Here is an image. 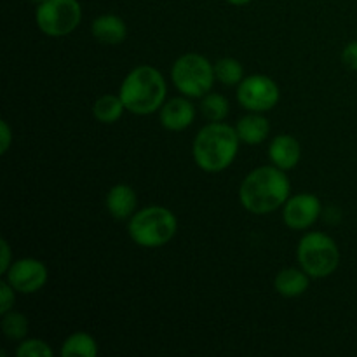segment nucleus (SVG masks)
Instances as JSON below:
<instances>
[{
    "label": "nucleus",
    "instance_id": "nucleus-1",
    "mask_svg": "<svg viewBox=\"0 0 357 357\" xmlns=\"http://www.w3.org/2000/svg\"><path fill=\"white\" fill-rule=\"evenodd\" d=\"M291 183L278 166H261L244 178L239 190L241 204L253 215H267L286 204Z\"/></svg>",
    "mask_w": 357,
    "mask_h": 357
},
{
    "label": "nucleus",
    "instance_id": "nucleus-2",
    "mask_svg": "<svg viewBox=\"0 0 357 357\" xmlns=\"http://www.w3.org/2000/svg\"><path fill=\"white\" fill-rule=\"evenodd\" d=\"M239 136L236 128L225 122H209L194 139V160L206 173L227 169L239 152Z\"/></svg>",
    "mask_w": 357,
    "mask_h": 357
},
{
    "label": "nucleus",
    "instance_id": "nucleus-3",
    "mask_svg": "<svg viewBox=\"0 0 357 357\" xmlns=\"http://www.w3.org/2000/svg\"><path fill=\"white\" fill-rule=\"evenodd\" d=\"M119 96L128 112L135 115H150L166 103V80L153 66H136L122 80Z\"/></svg>",
    "mask_w": 357,
    "mask_h": 357
},
{
    "label": "nucleus",
    "instance_id": "nucleus-4",
    "mask_svg": "<svg viewBox=\"0 0 357 357\" xmlns=\"http://www.w3.org/2000/svg\"><path fill=\"white\" fill-rule=\"evenodd\" d=\"M129 236L142 248H160L169 243L178 230V220L162 206H146L129 218Z\"/></svg>",
    "mask_w": 357,
    "mask_h": 357
},
{
    "label": "nucleus",
    "instance_id": "nucleus-5",
    "mask_svg": "<svg viewBox=\"0 0 357 357\" xmlns=\"http://www.w3.org/2000/svg\"><path fill=\"white\" fill-rule=\"evenodd\" d=\"M300 267L312 279H323L333 274L340 264L337 243L323 232H309L298 244Z\"/></svg>",
    "mask_w": 357,
    "mask_h": 357
},
{
    "label": "nucleus",
    "instance_id": "nucleus-6",
    "mask_svg": "<svg viewBox=\"0 0 357 357\" xmlns=\"http://www.w3.org/2000/svg\"><path fill=\"white\" fill-rule=\"evenodd\" d=\"M171 79L176 89L187 98H202L215 84V65L204 56L188 52L178 58L171 68Z\"/></svg>",
    "mask_w": 357,
    "mask_h": 357
},
{
    "label": "nucleus",
    "instance_id": "nucleus-7",
    "mask_svg": "<svg viewBox=\"0 0 357 357\" xmlns=\"http://www.w3.org/2000/svg\"><path fill=\"white\" fill-rule=\"evenodd\" d=\"M82 20L79 0H45L38 3L35 21L47 37H65L72 33Z\"/></svg>",
    "mask_w": 357,
    "mask_h": 357
},
{
    "label": "nucleus",
    "instance_id": "nucleus-8",
    "mask_svg": "<svg viewBox=\"0 0 357 357\" xmlns=\"http://www.w3.org/2000/svg\"><path fill=\"white\" fill-rule=\"evenodd\" d=\"M279 86L267 75L244 77L237 87V100L241 107L250 112H268L279 103Z\"/></svg>",
    "mask_w": 357,
    "mask_h": 357
},
{
    "label": "nucleus",
    "instance_id": "nucleus-9",
    "mask_svg": "<svg viewBox=\"0 0 357 357\" xmlns=\"http://www.w3.org/2000/svg\"><path fill=\"white\" fill-rule=\"evenodd\" d=\"M6 281L23 295L40 291L47 282V268L42 261L35 258H21L13 261L9 271L6 272Z\"/></svg>",
    "mask_w": 357,
    "mask_h": 357
},
{
    "label": "nucleus",
    "instance_id": "nucleus-10",
    "mask_svg": "<svg viewBox=\"0 0 357 357\" xmlns=\"http://www.w3.org/2000/svg\"><path fill=\"white\" fill-rule=\"evenodd\" d=\"M321 215V201L314 194H296L286 201L282 209L284 223L293 230H305L317 222Z\"/></svg>",
    "mask_w": 357,
    "mask_h": 357
},
{
    "label": "nucleus",
    "instance_id": "nucleus-11",
    "mask_svg": "<svg viewBox=\"0 0 357 357\" xmlns=\"http://www.w3.org/2000/svg\"><path fill=\"white\" fill-rule=\"evenodd\" d=\"M194 119L195 107L187 98H173L160 108V124L167 131H183Z\"/></svg>",
    "mask_w": 357,
    "mask_h": 357
},
{
    "label": "nucleus",
    "instance_id": "nucleus-12",
    "mask_svg": "<svg viewBox=\"0 0 357 357\" xmlns=\"http://www.w3.org/2000/svg\"><path fill=\"white\" fill-rule=\"evenodd\" d=\"M268 157L274 166L284 171L293 169L302 157L298 139L293 138L291 135H278L268 145Z\"/></svg>",
    "mask_w": 357,
    "mask_h": 357
},
{
    "label": "nucleus",
    "instance_id": "nucleus-13",
    "mask_svg": "<svg viewBox=\"0 0 357 357\" xmlns=\"http://www.w3.org/2000/svg\"><path fill=\"white\" fill-rule=\"evenodd\" d=\"M107 209L115 220H129L136 213L138 195L132 187L119 183L112 187L107 194Z\"/></svg>",
    "mask_w": 357,
    "mask_h": 357
},
{
    "label": "nucleus",
    "instance_id": "nucleus-14",
    "mask_svg": "<svg viewBox=\"0 0 357 357\" xmlns=\"http://www.w3.org/2000/svg\"><path fill=\"white\" fill-rule=\"evenodd\" d=\"M91 33L101 44L117 45L128 37V26L122 17L115 16V14H103L93 21Z\"/></svg>",
    "mask_w": 357,
    "mask_h": 357
},
{
    "label": "nucleus",
    "instance_id": "nucleus-15",
    "mask_svg": "<svg viewBox=\"0 0 357 357\" xmlns=\"http://www.w3.org/2000/svg\"><path fill=\"white\" fill-rule=\"evenodd\" d=\"M310 275L303 268H284L275 275L274 288L284 298H295L309 289Z\"/></svg>",
    "mask_w": 357,
    "mask_h": 357
},
{
    "label": "nucleus",
    "instance_id": "nucleus-16",
    "mask_svg": "<svg viewBox=\"0 0 357 357\" xmlns=\"http://www.w3.org/2000/svg\"><path fill=\"white\" fill-rule=\"evenodd\" d=\"M236 131L241 142L246 143V145H260L271 132V124L264 115L255 112V114L246 115L237 122Z\"/></svg>",
    "mask_w": 357,
    "mask_h": 357
},
{
    "label": "nucleus",
    "instance_id": "nucleus-17",
    "mask_svg": "<svg viewBox=\"0 0 357 357\" xmlns=\"http://www.w3.org/2000/svg\"><path fill=\"white\" fill-rule=\"evenodd\" d=\"M126 107L121 96H114V94H105V96L98 98L96 103L93 107V115L98 122L101 124H114L124 114Z\"/></svg>",
    "mask_w": 357,
    "mask_h": 357
},
{
    "label": "nucleus",
    "instance_id": "nucleus-18",
    "mask_svg": "<svg viewBox=\"0 0 357 357\" xmlns=\"http://www.w3.org/2000/svg\"><path fill=\"white\" fill-rule=\"evenodd\" d=\"M98 354V344L91 335L79 331V333H73L63 342L61 347V356L63 357H94Z\"/></svg>",
    "mask_w": 357,
    "mask_h": 357
},
{
    "label": "nucleus",
    "instance_id": "nucleus-19",
    "mask_svg": "<svg viewBox=\"0 0 357 357\" xmlns=\"http://www.w3.org/2000/svg\"><path fill=\"white\" fill-rule=\"evenodd\" d=\"M215 77L225 86H239L244 79V68L237 59L223 58L215 63Z\"/></svg>",
    "mask_w": 357,
    "mask_h": 357
},
{
    "label": "nucleus",
    "instance_id": "nucleus-20",
    "mask_svg": "<svg viewBox=\"0 0 357 357\" xmlns=\"http://www.w3.org/2000/svg\"><path fill=\"white\" fill-rule=\"evenodd\" d=\"M229 100L218 93H208L202 96L201 101V112L206 119L211 122H222L225 121L229 115Z\"/></svg>",
    "mask_w": 357,
    "mask_h": 357
},
{
    "label": "nucleus",
    "instance_id": "nucleus-21",
    "mask_svg": "<svg viewBox=\"0 0 357 357\" xmlns=\"http://www.w3.org/2000/svg\"><path fill=\"white\" fill-rule=\"evenodd\" d=\"M2 333L9 340H24L28 335V319L21 312H14V310L3 314Z\"/></svg>",
    "mask_w": 357,
    "mask_h": 357
},
{
    "label": "nucleus",
    "instance_id": "nucleus-22",
    "mask_svg": "<svg viewBox=\"0 0 357 357\" xmlns=\"http://www.w3.org/2000/svg\"><path fill=\"white\" fill-rule=\"evenodd\" d=\"M17 357H52V351L44 340H37V338H28L20 344L16 349Z\"/></svg>",
    "mask_w": 357,
    "mask_h": 357
},
{
    "label": "nucleus",
    "instance_id": "nucleus-23",
    "mask_svg": "<svg viewBox=\"0 0 357 357\" xmlns=\"http://www.w3.org/2000/svg\"><path fill=\"white\" fill-rule=\"evenodd\" d=\"M14 293H16V289H14L9 282L7 281L0 282V312H2V316L13 310L14 298H16Z\"/></svg>",
    "mask_w": 357,
    "mask_h": 357
},
{
    "label": "nucleus",
    "instance_id": "nucleus-24",
    "mask_svg": "<svg viewBox=\"0 0 357 357\" xmlns=\"http://www.w3.org/2000/svg\"><path fill=\"white\" fill-rule=\"evenodd\" d=\"M342 61L347 68L357 72V42H351L342 52Z\"/></svg>",
    "mask_w": 357,
    "mask_h": 357
},
{
    "label": "nucleus",
    "instance_id": "nucleus-25",
    "mask_svg": "<svg viewBox=\"0 0 357 357\" xmlns=\"http://www.w3.org/2000/svg\"><path fill=\"white\" fill-rule=\"evenodd\" d=\"M0 248H2V261H0V272L2 274H6L7 271H9V267L13 264H10V248H9V243H7L6 239L0 241Z\"/></svg>",
    "mask_w": 357,
    "mask_h": 357
},
{
    "label": "nucleus",
    "instance_id": "nucleus-26",
    "mask_svg": "<svg viewBox=\"0 0 357 357\" xmlns=\"http://www.w3.org/2000/svg\"><path fill=\"white\" fill-rule=\"evenodd\" d=\"M0 128H2V149H0V152L6 153L7 150H9L10 146V139H13V132H10V128L9 124H7L6 121H2V124H0Z\"/></svg>",
    "mask_w": 357,
    "mask_h": 357
},
{
    "label": "nucleus",
    "instance_id": "nucleus-27",
    "mask_svg": "<svg viewBox=\"0 0 357 357\" xmlns=\"http://www.w3.org/2000/svg\"><path fill=\"white\" fill-rule=\"evenodd\" d=\"M229 3H232V6H246V3H250L251 0H227Z\"/></svg>",
    "mask_w": 357,
    "mask_h": 357
},
{
    "label": "nucleus",
    "instance_id": "nucleus-28",
    "mask_svg": "<svg viewBox=\"0 0 357 357\" xmlns=\"http://www.w3.org/2000/svg\"><path fill=\"white\" fill-rule=\"evenodd\" d=\"M31 2H35L38 6V3H42V2H45V0H31Z\"/></svg>",
    "mask_w": 357,
    "mask_h": 357
}]
</instances>
